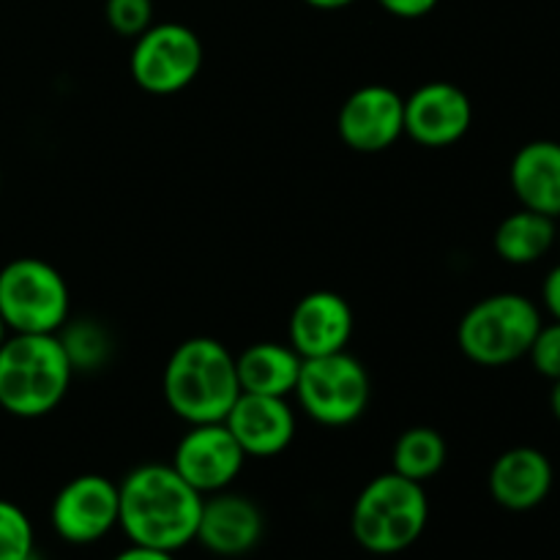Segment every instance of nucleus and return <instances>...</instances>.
I'll return each mask as SVG.
<instances>
[{"mask_svg": "<svg viewBox=\"0 0 560 560\" xmlns=\"http://www.w3.org/2000/svg\"><path fill=\"white\" fill-rule=\"evenodd\" d=\"M550 410L552 416L560 421V377L558 381H552V392H550Z\"/></svg>", "mask_w": 560, "mask_h": 560, "instance_id": "c85d7f7f", "label": "nucleus"}, {"mask_svg": "<svg viewBox=\"0 0 560 560\" xmlns=\"http://www.w3.org/2000/svg\"><path fill=\"white\" fill-rule=\"evenodd\" d=\"M27 560H42V558H36V556H31V558H27Z\"/></svg>", "mask_w": 560, "mask_h": 560, "instance_id": "2f4dec72", "label": "nucleus"}, {"mask_svg": "<svg viewBox=\"0 0 560 560\" xmlns=\"http://www.w3.org/2000/svg\"><path fill=\"white\" fill-rule=\"evenodd\" d=\"M492 244L503 262L530 266V262H539L558 244V222L545 213L520 208L498 224Z\"/></svg>", "mask_w": 560, "mask_h": 560, "instance_id": "6ab92c4d", "label": "nucleus"}, {"mask_svg": "<svg viewBox=\"0 0 560 560\" xmlns=\"http://www.w3.org/2000/svg\"><path fill=\"white\" fill-rule=\"evenodd\" d=\"M5 331H9V328H5L3 317H0V345H3V339H5Z\"/></svg>", "mask_w": 560, "mask_h": 560, "instance_id": "c756f323", "label": "nucleus"}, {"mask_svg": "<svg viewBox=\"0 0 560 560\" xmlns=\"http://www.w3.org/2000/svg\"><path fill=\"white\" fill-rule=\"evenodd\" d=\"M104 16L118 36L137 38L153 25V0H107Z\"/></svg>", "mask_w": 560, "mask_h": 560, "instance_id": "4be33fe9", "label": "nucleus"}, {"mask_svg": "<svg viewBox=\"0 0 560 560\" xmlns=\"http://www.w3.org/2000/svg\"><path fill=\"white\" fill-rule=\"evenodd\" d=\"M164 399L186 424L224 421L241 397L235 355L211 337L180 342L164 366Z\"/></svg>", "mask_w": 560, "mask_h": 560, "instance_id": "f03ea898", "label": "nucleus"}, {"mask_svg": "<svg viewBox=\"0 0 560 560\" xmlns=\"http://www.w3.org/2000/svg\"><path fill=\"white\" fill-rule=\"evenodd\" d=\"M288 331L301 359L342 353L353 337V310L339 293L315 290L295 304Z\"/></svg>", "mask_w": 560, "mask_h": 560, "instance_id": "4468645a", "label": "nucleus"}, {"mask_svg": "<svg viewBox=\"0 0 560 560\" xmlns=\"http://www.w3.org/2000/svg\"><path fill=\"white\" fill-rule=\"evenodd\" d=\"M0 184H3V173H0Z\"/></svg>", "mask_w": 560, "mask_h": 560, "instance_id": "473e14b6", "label": "nucleus"}, {"mask_svg": "<svg viewBox=\"0 0 560 560\" xmlns=\"http://www.w3.org/2000/svg\"><path fill=\"white\" fill-rule=\"evenodd\" d=\"M293 394L312 421L323 427H348L359 421L370 405V375L348 350L317 355L304 359Z\"/></svg>", "mask_w": 560, "mask_h": 560, "instance_id": "0eeeda50", "label": "nucleus"}, {"mask_svg": "<svg viewBox=\"0 0 560 560\" xmlns=\"http://www.w3.org/2000/svg\"><path fill=\"white\" fill-rule=\"evenodd\" d=\"M118 485L96 474H85L60 487L49 520L55 534L69 545H93L118 525Z\"/></svg>", "mask_w": 560, "mask_h": 560, "instance_id": "1a4fd4ad", "label": "nucleus"}, {"mask_svg": "<svg viewBox=\"0 0 560 560\" xmlns=\"http://www.w3.org/2000/svg\"><path fill=\"white\" fill-rule=\"evenodd\" d=\"M33 556V525L16 503L0 498V560H27Z\"/></svg>", "mask_w": 560, "mask_h": 560, "instance_id": "412c9836", "label": "nucleus"}, {"mask_svg": "<svg viewBox=\"0 0 560 560\" xmlns=\"http://www.w3.org/2000/svg\"><path fill=\"white\" fill-rule=\"evenodd\" d=\"M60 342H63L74 370L77 364L96 366L98 361L104 359V350H107V345H104V334L98 331L96 326H91V323H85V326L80 323L77 328H69L66 337H60Z\"/></svg>", "mask_w": 560, "mask_h": 560, "instance_id": "5701e85b", "label": "nucleus"}, {"mask_svg": "<svg viewBox=\"0 0 560 560\" xmlns=\"http://www.w3.org/2000/svg\"><path fill=\"white\" fill-rule=\"evenodd\" d=\"M113 560H175V558H173V552L153 550V547H142V545H129Z\"/></svg>", "mask_w": 560, "mask_h": 560, "instance_id": "bb28decb", "label": "nucleus"}, {"mask_svg": "<svg viewBox=\"0 0 560 560\" xmlns=\"http://www.w3.org/2000/svg\"><path fill=\"white\" fill-rule=\"evenodd\" d=\"M541 301H545V310L550 312L552 320L560 323V262L556 268H550V273L545 277V284H541Z\"/></svg>", "mask_w": 560, "mask_h": 560, "instance_id": "a878e982", "label": "nucleus"}, {"mask_svg": "<svg viewBox=\"0 0 560 560\" xmlns=\"http://www.w3.org/2000/svg\"><path fill=\"white\" fill-rule=\"evenodd\" d=\"M337 131L353 151H386L405 135V98L388 85L359 88L345 98Z\"/></svg>", "mask_w": 560, "mask_h": 560, "instance_id": "9b49d317", "label": "nucleus"}, {"mask_svg": "<svg viewBox=\"0 0 560 560\" xmlns=\"http://www.w3.org/2000/svg\"><path fill=\"white\" fill-rule=\"evenodd\" d=\"M446 465V441L432 427H413L399 435L394 446V474L405 476L410 481L435 479Z\"/></svg>", "mask_w": 560, "mask_h": 560, "instance_id": "aec40b11", "label": "nucleus"}, {"mask_svg": "<svg viewBox=\"0 0 560 560\" xmlns=\"http://www.w3.org/2000/svg\"><path fill=\"white\" fill-rule=\"evenodd\" d=\"M262 530L266 520L257 503L222 490L202 498L195 541L219 558H241L260 545Z\"/></svg>", "mask_w": 560, "mask_h": 560, "instance_id": "ddd939ff", "label": "nucleus"}, {"mask_svg": "<svg viewBox=\"0 0 560 560\" xmlns=\"http://www.w3.org/2000/svg\"><path fill=\"white\" fill-rule=\"evenodd\" d=\"M509 184L520 206L560 219V142L534 140L520 148L509 167Z\"/></svg>", "mask_w": 560, "mask_h": 560, "instance_id": "f3484780", "label": "nucleus"}, {"mask_svg": "<svg viewBox=\"0 0 560 560\" xmlns=\"http://www.w3.org/2000/svg\"><path fill=\"white\" fill-rule=\"evenodd\" d=\"M74 364L58 334H14L0 345V408L38 419L63 402Z\"/></svg>", "mask_w": 560, "mask_h": 560, "instance_id": "7ed1b4c3", "label": "nucleus"}, {"mask_svg": "<svg viewBox=\"0 0 560 560\" xmlns=\"http://www.w3.org/2000/svg\"><path fill=\"white\" fill-rule=\"evenodd\" d=\"M202 69V44L191 27L162 22L140 33L131 49V77L142 91L170 96L195 82Z\"/></svg>", "mask_w": 560, "mask_h": 560, "instance_id": "6e6552de", "label": "nucleus"}, {"mask_svg": "<svg viewBox=\"0 0 560 560\" xmlns=\"http://www.w3.org/2000/svg\"><path fill=\"white\" fill-rule=\"evenodd\" d=\"M224 427L233 432L246 457H277L293 443L295 413L288 397H266V394H244L235 399Z\"/></svg>", "mask_w": 560, "mask_h": 560, "instance_id": "2eb2a0df", "label": "nucleus"}, {"mask_svg": "<svg viewBox=\"0 0 560 560\" xmlns=\"http://www.w3.org/2000/svg\"><path fill=\"white\" fill-rule=\"evenodd\" d=\"M552 463L545 452L534 446H517L503 452L492 463L487 487L498 506L506 512H530L541 506L552 490Z\"/></svg>", "mask_w": 560, "mask_h": 560, "instance_id": "dca6fc26", "label": "nucleus"}, {"mask_svg": "<svg viewBox=\"0 0 560 560\" xmlns=\"http://www.w3.org/2000/svg\"><path fill=\"white\" fill-rule=\"evenodd\" d=\"M541 328V312L520 293H495L470 306L459 320V350L479 366H506L528 355Z\"/></svg>", "mask_w": 560, "mask_h": 560, "instance_id": "39448f33", "label": "nucleus"}, {"mask_svg": "<svg viewBox=\"0 0 560 560\" xmlns=\"http://www.w3.org/2000/svg\"><path fill=\"white\" fill-rule=\"evenodd\" d=\"M301 359L290 345L257 342L235 359L241 392L266 394V397H288L295 392L301 375Z\"/></svg>", "mask_w": 560, "mask_h": 560, "instance_id": "a211bd4d", "label": "nucleus"}, {"mask_svg": "<svg viewBox=\"0 0 560 560\" xmlns=\"http://www.w3.org/2000/svg\"><path fill=\"white\" fill-rule=\"evenodd\" d=\"M528 355H530V364H534V370L539 372V375L550 377V381H558L560 377V323L558 320H552L550 326L541 323Z\"/></svg>", "mask_w": 560, "mask_h": 560, "instance_id": "b1692460", "label": "nucleus"}, {"mask_svg": "<svg viewBox=\"0 0 560 560\" xmlns=\"http://www.w3.org/2000/svg\"><path fill=\"white\" fill-rule=\"evenodd\" d=\"M430 520L424 485L399 474H381L359 492L350 512V530L372 556H397L421 539Z\"/></svg>", "mask_w": 560, "mask_h": 560, "instance_id": "20e7f679", "label": "nucleus"}, {"mask_svg": "<svg viewBox=\"0 0 560 560\" xmlns=\"http://www.w3.org/2000/svg\"><path fill=\"white\" fill-rule=\"evenodd\" d=\"M69 284L38 257H16L0 268V317L14 334H58L69 320Z\"/></svg>", "mask_w": 560, "mask_h": 560, "instance_id": "423d86ee", "label": "nucleus"}, {"mask_svg": "<svg viewBox=\"0 0 560 560\" xmlns=\"http://www.w3.org/2000/svg\"><path fill=\"white\" fill-rule=\"evenodd\" d=\"M244 459L246 454L233 432L224 427V421H213V424H191L175 448L173 468L186 485L206 498L228 490L238 479Z\"/></svg>", "mask_w": 560, "mask_h": 560, "instance_id": "9d476101", "label": "nucleus"}, {"mask_svg": "<svg viewBox=\"0 0 560 560\" xmlns=\"http://www.w3.org/2000/svg\"><path fill=\"white\" fill-rule=\"evenodd\" d=\"M388 14L399 16V20H419L427 16L438 5V0H377Z\"/></svg>", "mask_w": 560, "mask_h": 560, "instance_id": "393cba45", "label": "nucleus"}, {"mask_svg": "<svg viewBox=\"0 0 560 560\" xmlns=\"http://www.w3.org/2000/svg\"><path fill=\"white\" fill-rule=\"evenodd\" d=\"M118 498V525L131 545L175 552L195 541L202 495L173 465H140L120 481Z\"/></svg>", "mask_w": 560, "mask_h": 560, "instance_id": "f257e3e1", "label": "nucleus"}, {"mask_svg": "<svg viewBox=\"0 0 560 560\" xmlns=\"http://www.w3.org/2000/svg\"><path fill=\"white\" fill-rule=\"evenodd\" d=\"M474 124V104L454 82H427L405 98V135L427 148L463 140Z\"/></svg>", "mask_w": 560, "mask_h": 560, "instance_id": "f8f14e48", "label": "nucleus"}, {"mask_svg": "<svg viewBox=\"0 0 560 560\" xmlns=\"http://www.w3.org/2000/svg\"><path fill=\"white\" fill-rule=\"evenodd\" d=\"M304 3L320 11H337V9H345V5L355 3V0H304Z\"/></svg>", "mask_w": 560, "mask_h": 560, "instance_id": "cd10ccee", "label": "nucleus"}, {"mask_svg": "<svg viewBox=\"0 0 560 560\" xmlns=\"http://www.w3.org/2000/svg\"><path fill=\"white\" fill-rule=\"evenodd\" d=\"M558 222H560V219H558ZM558 244H560V224H558Z\"/></svg>", "mask_w": 560, "mask_h": 560, "instance_id": "7c9ffc66", "label": "nucleus"}]
</instances>
